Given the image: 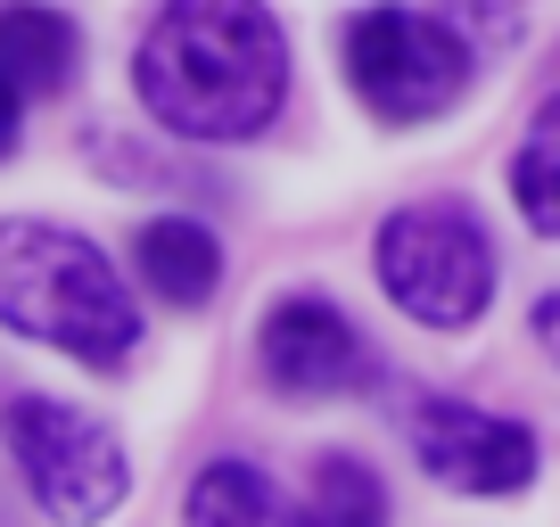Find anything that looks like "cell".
Masks as SVG:
<instances>
[{"label":"cell","mask_w":560,"mask_h":527,"mask_svg":"<svg viewBox=\"0 0 560 527\" xmlns=\"http://www.w3.org/2000/svg\"><path fill=\"white\" fill-rule=\"evenodd\" d=\"M132 264H140V281L158 289L165 305H182V314L223 289V247H214V231L190 223V214H158V223H140Z\"/></svg>","instance_id":"obj_8"},{"label":"cell","mask_w":560,"mask_h":527,"mask_svg":"<svg viewBox=\"0 0 560 527\" xmlns=\"http://www.w3.org/2000/svg\"><path fill=\"white\" fill-rule=\"evenodd\" d=\"M74 58H83L74 17H58L42 0H0V67L18 74V91H67Z\"/></svg>","instance_id":"obj_9"},{"label":"cell","mask_w":560,"mask_h":527,"mask_svg":"<svg viewBox=\"0 0 560 527\" xmlns=\"http://www.w3.org/2000/svg\"><path fill=\"white\" fill-rule=\"evenodd\" d=\"M18 99H25V91H18V74L0 67V157L18 149Z\"/></svg>","instance_id":"obj_13"},{"label":"cell","mask_w":560,"mask_h":527,"mask_svg":"<svg viewBox=\"0 0 560 527\" xmlns=\"http://www.w3.org/2000/svg\"><path fill=\"white\" fill-rule=\"evenodd\" d=\"M298 527H387V487H380V470H371V461H354V454H322L314 478H305Z\"/></svg>","instance_id":"obj_11"},{"label":"cell","mask_w":560,"mask_h":527,"mask_svg":"<svg viewBox=\"0 0 560 527\" xmlns=\"http://www.w3.org/2000/svg\"><path fill=\"white\" fill-rule=\"evenodd\" d=\"M412 454L429 461V478L462 494H520L536 478V437L487 405H462V396H429L412 412Z\"/></svg>","instance_id":"obj_6"},{"label":"cell","mask_w":560,"mask_h":527,"mask_svg":"<svg viewBox=\"0 0 560 527\" xmlns=\"http://www.w3.org/2000/svg\"><path fill=\"white\" fill-rule=\"evenodd\" d=\"M132 83L182 141H247L289 99V42L264 0H165L140 34Z\"/></svg>","instance_id":"obj_1"},{"label":"cell","mask_w":560,"mask_h":527,"mask_svg":"<svg viewBox=\"0 0 560 527\" xmlns=\"http://www.w3.org/2000/svg\"><path fill=\"white\" fill-rule=\"evenodd\" d=\"M511 198H520V214L536 231L560 239V99H544L536 124H527L520 157H511Z\"/></svg>","instance_id":"obj_12"},{"label":"cell","mask_w":560,"mask_h":527,"mask_svg":"<svg viewBox=\"0 0 560 527\" xmlns=\"http://www.w3.org/2000/svg\"><path fill=\"white\" fill-rule=\"evenodd\" d=\"M190 527H298V511L280 503V487L256 470V461L223 454L190 478V503H182Z\"/></svg>","instance_id":"obj_10"},{"label":"cell","mask_w":560,"mask_h":527,"mask_svg":"<svg viewBox=\"0 0 560 527\" xmlns=\"http://www.w3.org/2000/svg\"><path fill=\"white\" fill-rule=\"evenodd\" d=\"M0 321L91 371H116L140 347V305L116 264L58 223H0Z\"/></svg>","instance_id":"obj_2"},{"label":"cell","mask_w":560,"mask_h":527,"mask_svg":"<svg viewBox=\"0 0 560 527\" xmlns=\"http://www.w3.org/2000/svg\"><path fill=\"white\" fill-rule=\"evenodd\" d=\"M256 363L264 379L280 387V396H338V387L371 379L363 363V338H354V321L338 314L330 297H280L272 314H264V338H256Z\"/></svg>","instance_id":"obj_7"},{"label":"cell","mask_w":560,"mask_h":527,"mask_svg":"<svg viewBox=\"0 0 560 527\" xmlns=\"http://www.w3.org/2000/svg\"><path fill=\"white\" fill-rule=\"evenodd\" d=\"M380 289L429 330H470L494 297V247L470 207H404L380 223Z\"/></svg>","instance_id":"obj_3"},{"label":"cell","mask_w":560,"mask_h":527,"mask_svg":"<svg viewBox=\"0 0 560 527\" xmlns=\"http://www.w3.org/2000/svg\"><path fill=\"white\" fill-rule=\"evenodd\" d=\"M0 437H9V461L25 470L34 503L50 511L58 527H100L107 511L124 503V487H132L116 429H100L91 412L58 405V396H9Z\"/></svg>","instance_id":"obj_4"},{"label":"cell","mask_w":560,"mask_h":527,"mask_svg":"<svg viewBox=\"0 0 560 527\" xmlns=\"http://www.w3.org/2000/svg\"><path fill=\"white\" fill-rule=\"evenodd\" d=\"M536 338H544V354L560 363V297H544V305H536Z\"/></svg>","instance_id":"obj_14"},{"label":"cell","mask_w":560,"mask_h":527,"mask_svg":"<svg viewBox=\"0 0 560 527\" xmlns=\"http://www.w3.org/2000/svg\"><path fill=\"white\" fill-rule=\"evenodd\" d=\"M347 83L363 91V107L380 124H429L462 99L470 83V42L445 17H420V9H363L347 25Z\"/></svg>","instance_id":"obj_5"}]
</instances>
